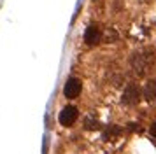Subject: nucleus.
<instances>
[{
    "label": "nucleus",
    "mask_w": 156,
    "mask_h": 154,
    "mask_svg": "<svg viewBox=\"0 0 156 154\" xmlns=\"http://www.w3.org/2000/svg\"><path fill=\"white\" fill-rule=\"evenodd\" d=\"M149 133H151V137H153V138H156V123H154V124H151V130H149Z\"/></svg>",
    "instance_id": "nucleus-8"
},
{
    "label": "nucleus",
    "mask_w": 156,
    "mask_h": 154,
    "mask_svg": "<svg viewBox=\"0 0 156 154\" xmlns=\"http://www.w3.org/2000/svg\"><path fill=\"white\" fill-rule=\"evenodd\" d=\"M100 37H102V33H100V28L98 26H95V25H91V26H88L86 28V32H84V42L86 44H97V42L100 40Z\"/></svg>",
    "instance_id": "nucleus-5"
},
{
    "label": "nucleus",
    "mask_w": 156,
    "mask_h": 154,
    "mask_svg": "<svg viewBox=\"0 0 156 154\" xmlns=\"http://www.w3.org/2000/svg\"><path fill=\"white\" fill-rule=\"evenodd\" d=\"M81 88H83V84H81V81H79L77 77H70L63 86L65 98H77L79 93H81Z\"/></svg>",
    "instance_id": "nucleus-1"
},
{
    "label": "nucleus",
    "mask_w": 156,
    "mask_h": 154,
    "mask_svg": "<svg viewBox=\"0 0 156 154\" xmlns=\"http://www.w3.org/2000/svg\"><path fill=\"white\" fill-rule=\"evenodd\" d=\"M84 126L88 128V130H98V128H100V123H98V121H93L91 117H88V119L84 121Z\"/></svg>",
    "instance_id": "nucleus-7"
},
{
    "label": "nucleus",
    "mask_w": 156,
    "mask_h": 154,
    "mask_svg": "<svg viewBox=\"0 0 156 154\" xmlns=\"http://www.w3.org/2000/svg\"><path fill=\"white\" fill-rule=\"evenodd\" d=\"M144 98L151 102V103H156V81H149L144 88Z\"/></svg>",
    "instance_id": "nucleus-6"
},
{
    "label": "nucleus",
    "mask_w": 156,
    "mask_h": 154,
    "mask_svg": "<svg viewBox=\"0 0 156 154\" xmlns=\"http://www.w3.org/2000/svg\"><path fill=\"white\" fill-rule=\"evenodd\" d=\"M149 63H153V53L151 56H140V54H135L133 58V68L135 72H139V74H144L146 72V67H147Z\"/></svg>",
    "instance_id": "nucleus-4"
},
{
    "label": "nucleus",
    "mask_w": 156,
    "mask_h": 154,
    "mask_svg": "<svg viewBox=\"0 0 156 154\" xmlns=\"http://www.w3.org/2000/svg\"><path fill=\"white\" fill-rule=\"evenodd\" d=\"M77 116L79 112L76 107H72V105H69V107H65L63 110L60 112V124L62 126H72L76 121H77Z\"/></svg>",
    "instance_id": "nucleus-2"
},
{
    "label": "nucleus",
    "mask_w": 156,
    "mask_h": 154,
    "mask_svg": "<svg viewBox=\"0 0 156 154\" xmlns=\"http://www.w3.org/2000/svg\"><path fill=\"white\" fill-rule=\"evenodd\" d=\"M139 95H140L139 88H137L135 84H128L121 100H123V103H126V105H135L139 102Z\"/></svg>",
    "instance_id": "nucleus-3"
}]
</instances>
